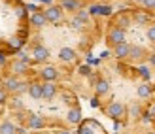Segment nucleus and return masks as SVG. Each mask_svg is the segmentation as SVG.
<instances>
[{
  "label": "nucleus",
  "mask_w": 155,
  "mask_h": 134,
  "mask_svg": "<svg viewBox=\"0 0 155 134\" xmlns=\"http://www.w3.org/2000/svg\"><path fill=\"white\" fill-rule=\"evenodd\" d=\"M127 40V32H125V28H119V27H112L110 30H108V42H110L112 45L115 44H121V42H125Z\"/></svg>",
  "instance_id": "obj_3"
},
{
  "label": "nucleus",
  "mask_w": 155,
  "mask_h": 134,
  "mask_svg": "<svg viewBox=\"0 0 155 134\" xmlns=\"http://www.w3.org/2000/svg\"><path fill=\"white\" fill-rule=\"evenodd\" d=\"M59 59L63 62H74L76 60V51L72 47H63V49L59 51Z\"/></svg>",
  "instance_id": "obj_18"
},
{
  "label": "nucleus",
  "mask_w": 155,
  "mask_h": 134,
  "mask_svg": "<svg viewBox=\"0 0 155 134\" xmlns=\"http://www.w3.org/2000/svg\"><path fill=\"white\" fill-rule=\"evenodd\" d=\"M28 70H30V64H28V62H23L21 59L10 60V72H12L13 76H25Z\"/></svg>",
  "instance_id": "obj_4"
},
{
  "label": "nucleus",
  "mask_w": 155,
  "mask_h": 134,
  "mask_svg": "<svg viewBox=\"0 0 155 134\" xmlns=\"http://www.w3.org/2000/svg\"><path fill=\"white\" fill-rule=\"evenodd\" d=\"M0 134H17V127L12 123V121H0Z\"/></svg>",
  "instance_id": "obj_21"
},
{
  "label": "nucleus",
  "mask_w": 155,
  "mask_h": 134,
  "mask_svg": "<svg viewBox=\"0 0 155 134\" xmlns=\"http://www.w3.org/2000/svg\"><path fill=\"white\" fill-rule=\"evenodd\" d=\"M148 40L155 44V25H151V27L148 28Z\"/></svg>",
  "instance_id": "obj_32"
},
{
  "label": "nucleus",
  "mask_w": 155,
  "mask_h": 134,
  "mask_svg": "<svg viewBox=\"0 0 155 134\" xmlns=\"http://www.w3.org/2000/svg\"><path fill=\"white\" fill-rule=\"evenodd\" d=\"M57 96V85L55 81H44L42 83V98L44 100H53Z\"/></svg>",
  "instance_id": "obj_7"
},
{
  "label": "nucleus",
  "mask_w": 155,
  "mask_h": 134,
  "mask_svg": "<svg viewBox=\"0 0 155 134\" xmlns=\"http://www.w3.org/2000/svg\"><path fill=\"white\" fill-rule=\"evenodd\" d=\"M80 134H104V130L95 121H85L81 127H80Z\"/></svg>",
  "instance_id": "obj_8"
},
{
  "label": "nucleus",
  "mask_w": 155,
  "mask_h": 134,
  "mask_svg": "<svg viewBox=\"0 0 155 134\" xmlns=\"http://www.w3.org/2000/svg\"><path fill=\"white\" fill-rule=\"evenodd\" d=\"M81 109L78 108V106H74V108H70L68 109V113H66V121L70 123V125H80L81 123Z\"/></svg>",
  "instance_id": "obj_14"
},
{
  "label": "nucleus",
  "mask_w": 155,
  "mask_h": 134,
  "mask_svg": "<svg viewBox=\"0 0 155 134\" xmlns=\"http://www.w3.org/2000/svg\"><path fill=\"white\" fill-rule=\"evenodd\" d=\"M61 8H63L64 11L76 13V11L81 8V2H80V0H61Z\"/></svg>",
  "instance_id": "obj_17"
},
{
  "label": "nucleus",
  "mask_w": 155,
  "mask_h": 134,
  "mask_svg": "<svg viewBox=\"0 0 155 134\" xmlns=\"http://www.w3.org/2000/svg\"><path fill=\"white\" fill-rule=\"evenodd\" d=\"M146 134H155V132H151V130H150V132H146Z\"/></svg>",
  "instance_id": "obj_43"
},
{
  "label": "nucleus",
  "mask_w": 155,
  "mask_h": 134,
  "mask_svg": "<svg viewBox=\"0 0 155 134\" xmlns=\"http://www.w3.org/2000/svg\"><path fill=\"white\" fill-rule=\"evenodd\" d=\"M138 74H140L146 81H148L150 77H151V72H150V68H148V66H138Z\"/></svg>",
  "instance_id": "obj_27"
},
{
  "label": "nucleus",
  "mask_w": 155,
  "mask_h": 134,
  "mask_svg": "<svg viewBox=\"0 0 155 134\" xmlns=\"http://www.w3.org/2000/svg\"><path fill=\"white\" fill-rule=\"evenodd\" d=\"M21 44H23V40H19V38H12V40H10V47H12V49H19Z\"/></svg>",
  "instance_id": "obj_29"
},
{
  "label": "nucleus",
  "mask_w": 155,
  "mask_h": 134,
  "mask_svg": "<svg viewBox=\"0 0 155 134\" xmlns=\"http://www.w3.org/2000/svg\"><path fill=\"white\" fill-rule=\"evenodd\" d=\"M142 6L146 8V10H155V0H144Z\"/></svg>",
  "instance_id": "obj_34"
},
{
  "label": "nucleus",
  "mask_w": 155,
  "mask_h": 134,
  "mask_svg": "<svg viewBox=\"0 0 155 134\" xmlns=\"http://www.w3.org/2000/svg\"><path fill=\"white\" fill-rule=\"evenodd\" d=\"M80 74H81V76H91V68H89V66H81V68H80Z\"/></svg>",
  "instance_id": "obj_35"
},
{
  "label": "nucleus",
  "mask_w": 155,
  "mask_h": 134,
  "mask_svg": "<svg viewBox=\"0 0 155 134\" xmlns=\"http://www.w3.org/2000/svg\"><path fill=\"white\" fill-rule=\"evenodd\" d=\"M49 59V49L44 45H34L32 49V60L34 62H45Z\"/></svg>",
  "instance_id": "obj_10"
},
{
  "label": "nucleus",
  "mask_w": 155,
  "mask_h": 134,
  "mask_svg": "<svg viewBox=\"0 0 155 134\" xmlns=\"http://www.w3.org/2000/svg\"><path fill=\"white\" fill-rule=\"evenodd\" d=\"M148 21H150L148 13H142V11H136L134 13V23H138V25H146Z\"/></svg>",
  "instance_id": "obj_25"
},
{
  "label": "nucleus",
  "mask_w": 155,
  "mask_h": 134,
  "mask_svg": "<svg viewBox=\"0 0 155 134\" xmlns=\"http://www.w3.org/2000/svg\"><path fill=\"white\" fill-rule=\"evenodd\" d=\"M146 55H148V51H146L142 45H130V49H129V57H127V59L138 62V60H142Z\"/></svg>",
  "instance_id": "obj_11"
},
{
  "label": "nucleus",
  "mask_w": 155,
  "mask_h": 134,
  "mask_svg": "<svg viewBox=\"0 0 155 134\" xmlns=\"http://www.w3.org/2000/svg\"><path fill=\"white\" fill-rule=\"evenodd\" d=\"M38 2H45V4H51L53 0H38Z\"/></svg>",
  "instance_id": "obj_41"
},
{
  "label": "nucleus",
  "mask_w": 155,
  "mask_h": 134,
  "mask_svg": "<svg viewBox=\"0 0 155 134\" xmlns=\"http://www.w3.org/2000/svg\"><path fill=\"white\" fill-rule=\"evenodd\" d=\"M57 134H72V132L66 130V129H61V130H57Z\"/></svg>",
  "instance_id": "obj_40"
},
{
  "label": "nucleus",
  "mask_w": 155,
  "mask_h": 134,
  "mask_svg": "<svg viewBox=\"0 0 155 134\" xmlns=\"http://www.w3.org/2000/svg\"><path fill=\"white\" fill-rule=\"evenodd\" d=\"M27 89H28V83H27V81H21V83L17 85V89H15V93H13V94H17V96H19V94L27 93Z\"/></svg>",
  "instance_id": "obj_28"
},
{
  "label": "nucleus",
  "mask_w": 155,
  "mask_h": 134,
  "mask_svg": "<svg viewBox=\"0 0 155 134\" xmlns=\"http://www.w3.org/2000/svg\"><path fill=\"white\" fill-rule=\"evenodd\" d=\"M19 83H21L19 76H13V74H10V76H4V80H2V87L8 91V94H13Z\"/></svg>",
  "instance_id": "obj_6"
},
{
  "label": "nucleus",
  "mask_w": 155,
  "mask_h": 134,
  "mask_svg": "<svg viewBox=\"0 0 155 134\" xmlns=\"http://www.w3.org/2000/svg\"><path fill=\"white\" fill-rule=\"evenodd\" d=\"M76 17H78V19H81L83 23H89V17H91V13H89L87 10H81V8H80V10L76 11Z\"/></svg>",
  "instance_id": "obj_26"
},
{
  "label": "nucleus",
  "mask_w": 155,
  "mask_h": 134,
  "mask_svg": "<svg viewBox=\"0 0 155 134\" xmlns=\"http://www.w3.org/2000/svg\"><path fill=\"white\" fill-rule=\"evenodd\" d=\"M15 13H17V17H21V15H25V8H19V10L15 11Z\"/></svg>",
  "instance_id": "obj_39"
},
{
  "label": "nucleus",
  "mask_w": 155,
  "mask_h": 134,
  "mask_svg": "<svg viewBox=\"0 0 155 134\" xmlns=\"http://www.w3.org/2000/svg\"><path fill=\"white\" fill-rule=\"evenodd\" d=\"M10 108H12V109H15V112H21V109L25 108V104H23V100L17 96V94H15V96L10 100Z\"/></svg>",
  "instance_id": "obj_24"
},
{
  "label": "nucleus",
  "mask_w": 155,
  "mask_h": 134,
  "mask_svg": "<svg viewBox=\"0 0 155 134\" xmlns=\"http://www.w3.org/2000/svg\"><path fill=\"white\" fill-rule=\"evenodd\" d=\"M148 113H150V117H151V119L155 121V102H153V104L150 106V109H148Z\"/></svg>",
  "instance_id": "obj_37"
},
{
  "label": "nucleus",
  "mask_w": 155,
  "mask_h": 134,
  "mask_svg": "<svg viewBox=\"0 0 155 134\" xmlns=\"http://www.w3.org/2000/svg\"><path fill=\"white\" fill-rule=\"evenodd\" d=\"M127 113H129V117L130 119H140L142 117V113H144V108H142V104L140 102H133V104H129V108H127Z\"/></svg>",
  "instance_id": "obj_15"
},
{
  "label": "nucleus",
  "mask_w": 155,
  "mask_h": 134,
  "mask_svg": "<svg viewBox=\"0 0 155 134\" xmlns=\"http://www.w3.org/2000/svg\"><path fill=\"white\" fill-rule=\"evenodd\" d=\"M89 13L91 15H104V17H108V15H112V6H91L89 8Z\"/></svg>",
  "instance_id": "obj_20"
},
{
  "label": "nucleus",
  "mask_w": 155,
  "mask_h": 134,
  "mask_svg": "<svg viewBox=\"0 0 155 134\" xmlns=\"http://www.w3.org/2000/svg\"><path fill=\"white\" fill-rule=\"evenodd\" d=\"M121 134H130V132H121Z\"/></svg>",
  "instance_id": "obj_44"
},
{
  "label": "nucleus",
  "mask_w": 155,
  "mask_h": 134,
  "mask_svg": "<svg viewBox=\"0 0 155 134\" xmlns=\"http://www.w3.org/2000/svg\"><path fill=\"white\" fill-rule=\"evenodd\" d=\"M95 93L97 96H104V94L110 93V83H108L106 80H97L95 81Z\"/></svg>",
  "instance_id": "obj_19"
},
{
  "label": "nucleus",
  "mask_w": 155,
  "mask_h": 134,
  "mask_svg": "<svg viewBox=\"0 0 155 134\" xmlns=\"http://www.w3.org/2000/svg\"><path fill=\"white\" fill-rule=\"evenodd\" d=\"M130 21H133V19H130L129 15H125V13H121L119 17L115 19V27H119V28H127V27L130 25Z\"/></svg>",
  "instance_id": "obj_23"
},
{
  "label": "nucleus",
  "mask_w": 155,
  "mask_h": 134,
  "mask_svg": "<svg viewBox=\"0 0 155 134\" xmlns=\"http://www.w3.org/2000/svg\"><path fill=\"white\" fill-rule=\"evenodd\" d=\"M148 59H150V64L155 66V53H150V55H148Z\"/></svg>",
  "instance_id": "obj_38"
},
{
  "label": "nucleus",
  "mask_w": 155,
  "mask_h": 134,
  "mask_svg": "<svg viewBox=\"0 0 155 134\" xmlns=\"http://www.w3.org/2000/svg\"><path fill=\"white\" fill-rule=\"evenodd\" d=\"M27 93H28V96L32 98V100H40V98H42V83H38V81H30Z\"/></svg>",
  "instance_id": "obj_16"
},
{
  "label": "nucleus",
  "mask_w": 155,
  "mask_h": 134,
  "mask_svg": "<svg viewBox=\"0 0 155 134\" xmlns=\"http://www.w3.org/2000/svg\"><path fill=\"white\" fill-rule=\"evenodd\" d=\"M136 93H138V96H140V98H150L151 94H153V89H151L150 83H142V85H138Z\"/></svg>",
  "instance_id": "obj_22"
},
{
  "label": "nucleus",
  "mask_w": 155,
  "mask_h": 134,
  "mask_svg": "<svg viewBox=\"0 0 155 134\" xmlns=\"http://www.w3.org/2000/svg\"><path fill=\"white\" fill-rule=\"evenodd\" d=\"M133 2H136V4H142V2H144V0H133Z\"/></svg>",
  "instance_id": "obj_42"
},
{
  "label": "nucleus",
  "mask_w": 155,
  "mask_h": 134,
  "mask_svg": "<svg viewBox=\"0 0 155 134\" xmlns=\"http://www.w3.org/2000/svg\"><path fill=\"white\" fill-rule=\"evenodd\" d=\"M83 25H85V23H83L81 19H78V17H74V19H72V27H74L76 30H80V28H83Z\"/></svg>",
  "instance_id": "obj_30"
},
{
  "label": "nucleus",
  "mask_w": 155,
  "mask_h": 134,
  "mask_svg": "<svg viewBox=\"0 0 155 134\" xmlns=\"http://www.w3.org/2000/svg\"><path fill=\"white\" fill-rule=\"evenodd\" d=\"M129 49H130V45H129L127 42L115 44V45H114V57H115V59H127V57H129Z\"/></svg>",
  "instance_id": "obj_13"
},
{
  "label": "nucleus",
  "mask_w": 155,
  "mask_h": 134,
  "mask_svg": "<svg viewBox=\"0 0 155 134\" xmlns=\"http://www.w3.org/2000/svg\"><path fill=\"white\" fill-rule=\"evenodd\" d=\"M17 59H21L23 62H28V64H32V62H34V60L30 59V57H28L27 53H19V55H17Z\"/></svg>",
  "instance_id": "obj_33"
},
{
  "label": "nucleus",
  "mask_w": 155,
  "mask_h": 134,
  "mask_svg": "<svg viewBox=\"0 0 155 134\" xmlns=\"http://www.w3.org/2000/svg\"><path fill=\"white\" fill-rule=\"evenodd\" d=\"M8 64V59H6V53H2V51H0V68H2V66H6Z\"/></svg>",
  "instance_id": "obj_36"
},
{
  "label": "nucleus",
  "mask_w": 155,
  "mask_h": 134,
  "mask_svg": "<svg viewBox=\"0 0 155 134\" xmlns=\"http://www.w3.org/2000/svg\"><path fill=\"white\" fill-rule=\"evenodd\" d=\"M59 70L55 68V66H44L42 70H40V77L44 81H57L59 80Z\"/></svg>",
  "instance_id": "obj_9"
},
{
  "label": "nucleus",
  "mask_w": 155,
  "mask_h": 134,
  "mask_svg": "<svg viewBox=\"0 0 155 134\" xmlns=\"http://www.w3.org/2000/svg\"><path fill=\"white\" fill-rule=\"evenodd\" d=\"M106 115L110 117V119H114V121H121L123 117L127 115V108L121 104V102H110V104L106 106Z\"/></svg>",
  "instance_id": "obj_1"
},
{
  "label": "nucleus",
  "mask_w": 155,
  "mask_h": 134,
  "mask_svg": "<svg viewBox=\"0 0 155 134\" xmlns=\"http://www.w3.org/2000/svg\"><path fill=\"white\" fill-rule=\"evenodd\" d=\"M27 127L30 130H40L45 127V119H44V115H38V113H28L27 117Z\"/></svg>",
  "instance_id": "obj_5"
},
{
  "label": "nucleus",
  "mask_w": 155,
  "mask_h": 134,
  "mask_svg": "<svg viewBox=\"0 0 155 134\" xmlns=\"http://www.w3.org/2000/svg\"><path fill=\"white\" fill-rule=\"evenodd\" d=\"M44 15H45V19H48V23H53V25H57V23H61V21L64 19V10H63L61 6L49 4V6L44 10Z\"/></svg>",
  "instance_id": "obj_2"
},
{
  "label": "nucleus",
  "mask_w": 155,
  "mask_h": 134,
  "mask_svg": "<svg viewBox=\"0 0 155 134\" xmlns=\"http://www.w3.org/2000/svg\"><path fill=\"white\" fill-rule=\"evenodd\" d=\"M6 100H8V91L4 87H0V106L6 104Z\"/></svg>",
  "instance_id": "obj_31"
},
{
  "label": "nucleus",
  "mask_w": 155,
  "mask_h": 134,
  "mask_svg": "<svg viewBox=\"0 0 155 134\" xmlns=\"http://www.w3.org/2000/svg\"><path fill=\"white\" fill-rule=\"evenodd\" d=\"M30 25L36 27V28H44L48 25V19H45L44 11H32V15H30Z\"/></svg>",
  "instance_id": "obj_12"
}]
</instances>
